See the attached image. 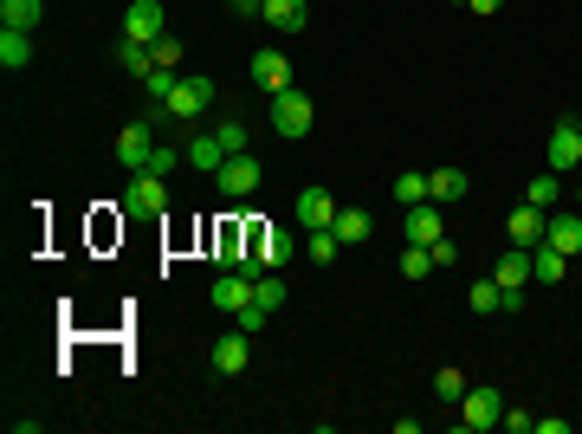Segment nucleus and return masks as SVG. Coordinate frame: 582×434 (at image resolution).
Masks as SVG:
<instances>
[{
    "instance_id": "obj_29",
    "label": "nucleus",
    "mask_w": 582,
    "mask_h": 434,
    "mask_svg": "<svg viewBox=\"0 0 582 434\" xmlns=\"http://www.w3.org/2000/svg\"><path fill=\"white\" fill-rule=\"evenodd\" d=\"M253 305L272 318V311L285 305V279H279V273H259V279H253Z\"/></svg>"
},
{
    "instance_id": "obj_32",
    "label": "nucleus",
    "mask_w": 582,
    "mask_h": 434,
    "mask_svg": "<svg viewBox=\"0 0 582 434\" xmlns=\"http://www.w3.org/2000/svg\"><path fill=\"white\" fill-rule=\"evenodd\" d=\"M466 305H473V311H505V292H498V279H473Z\"/></svg>"
},
{
    "instance_id": "obj_27",
    "label": "nucleus",
    "mask_w": 582,
    "mask_h": 434,
    "mask_svg": "<svg viewBox=\"0 0 582 434\" xmlns=\"http://www.w3.org/2000/svg\"><path fill=\"white\" fill-rule=\"evenodd\" d=\"M182 162H188V149H169V143H156V149H149V162H143L136 175H162V182H169V175L182 169Z\"/></svg>"
},
{
    "instance_id": "obj_8",
    "label": "nucleus",
    "mask_w": 582,
    "mask_h": 434,
    "mask_svg": "<svg viewBox=\"0 0 582 434\" xmlns=\"http://www.w3.org/2000/svg\"><path fill=\"white\" fill-rule=\"evenodd\" d=\"M214 182H220V195H227V201H246V195L259 188V162H253V156H227Z\"/></svg>"
},
{
    "instance_id": "obj_10",
    "label": "nucleus",
    "mask_w": 582,
    "mask_h": 434,
    "mask_svg": "<svg viewBox=\"0 0 582 434\" xmlns=\"http://www.w3.org/2000/svg\"><path fill=\"white\" fill-rule=\"evenodd\" d=\"M401 234H408V247H434V240L447 234V221H440V208H434V201H421V208H408V214H401Z\"/></svg>"
},
{
    "instance_id": "obj_28",
    "label": "nucleus",
    "mask_w": 582,
    "mask_h": 434,
    "mask_svg": "<svg viewBox=\"0 0 582 434\" xmlns=\"http://www.w3.org/2000/svg\"><path fill=\"white\" fill-rule=\"evenodd\" d=\"M117 65H123L130 78H149V72H156V52L136 46V39H123V46H117Z\"/></svg>"
},
{
    "instance_id": "obj_40",
    "label": "nucleus",
    "mask_w": 582,
    "mask_h": 434,
    "mask_svg": "<svg viewBox=\"0 0 582 434\" xmlns=\"http://www.w3.org/2000/svg\"><path fill=\"white\" fill-rule=\"evenodd\" d=\"M576 130H582V111H576Z\"/></svg>"
},
{
    "instance_id": "obj_26",
    "label": "nucleus",
    "mask_w": 582,
    "mask_h": 434,
    "mask_svg": "<svg viewBox=\"0 0 582 434\" xmlns=\"http://www.w3.org/2000/svg\"><path fill=\"white\" fill-rule=\"evenodd\" d=\"M427 188H434V201H466V188H473V182H466V169H434V175H427Z\"/></svg>"
},
{
    "instance_id": "obj_18",
    "label": "nucleus",
    "mask_w": 582,
    "mask_h": 434,
    "mask_svg": "<svg viewBox=\"0 0 582 434\" xmlns=\"http://www.w3.org/2000/svg\"><path fill=\"white\" fill-rule=\"evenodd\" d=\"M563 273H570V253H557L550 240L531 247V279H537V286H563Z\"/></svg>"
},
{
    "instance_id": "obj_36",
    "label": "nucleus",
    "mask_w": 582,
    "mask_h": 434,
    "mask_svg": "<svg viewBox=\"0 0 582 434\" xmlns=\"http://www.w3.org/2000/svg\"><path fill=\"white\" fill-rule=\"evenodd\" d=\"M498 428H511V434H531V428H537V415H531V409H505V415H498Z\"/></svg>"
},
{
    "instance_id": "obj_31",
    "label": "nucleus",
    "mask_w": 582,
    "mask_h": 434,
    "mask_svg": "<svg viewBox=\"0 0 582 434\" xmlns=\"http://www.w3.org/2000/svg\"><path fill=\"white\" fill-rule=\"evenodd\" d=\"M434 396H440V402H453V409H460V396H466V376L453 370V363H440V370H434Z\"/></svg>"
},
{
    "instance_id": "obj_23",
    "label": "nucleus",
    "mask_w": 582,
    "mask_h": 434,
    "mask_svg": "<svg viewBox=\"0 0 582 434\" xmlns=\"http://www.w3.org/2000/svg\"><path fill=\"white\" fill-rule=\"evenodd\" d=\"M240 240H246V234H240V227H233V221H227V227H220V234H214V266H220V273H233V266L246 260V247H240Z\"/></svg>"
},
{
    "instance_id": "obj_12",
    "label": "nucleus",
    "mask_w": 582,
    "mask_h": 434,
    "mask_svg": "<svg viewBox=\"0 0 582 434\" xmlns=\"http://www.w3.org/2000/svg\"><path fill=\"white\" fill-rule=\"evenodd\" d=\"M253 85L259 91H266V98H279V91L291 85V59H285V52H253Z\"/></svg>"
},
{
    "instance_id": "obj_34",
    "label": "nucleus",
    "mask_w": 582,
    "mask_h": 434,
    "mask_svg": "<svg viewBox=\"0 0 582 434\" xmlns=\"http://www.w3.org/2000/svg\"><path fill=\"white\" fill-rule=\"evenodd\" d=\"M427 273H434V253H427V247H408V253H401V279H427Z\"/></svg>"
},
{
    "instance_id": "obj_35",
    "label": "nucleus",
    "mask_w": 582,
    "mask_h": 434,
    "mask_svg": "<svg viewBox=\"0 0 582 434\" xmlns=\"http://www.w3.org/2000/svg\"><path fill=\"white\" fill-rule=\"evenodd\" d=\"M149 52H156V65H169V72H175V65H182V39H175V33H162V39H156V46H149Z\"/></svg>"
},
{
    "instance_id": "obj_4",
    "label": "nucleus",
    "mask_w": 582,
    "mask_h": 434,
    "mask_svg": "<svg viewBox=\"0 0 582 434\" xmlns=\"http://www.w3.org/2000/svg\"><path fill=\"white\" fill-rule=\"evenodd\" d=\"M544 162H550V169H557V175H570V169H582V130H576V117H557V124H550Z\"/></svg>"
},
{
    "instance_id": "obj_21",
    "label": "nucleus",
    "mask_w": 582,
    "mask_h": 434,
    "mask_svg": "<svg viewBox=\"0 0 582 434\" xmlns=\"http://www.w3.org/2000/svg\"><path fill=\"white\" fill-rule=\"evenodd\" d=\"M39 13H46V0H0V26H13V33H33Z\"/></svg>"
},
{
    "instance_id": "obj_13",
    "label": "nucleus",
    "mask_w": 582,
    "mask_h": 434,
    "mask_svg": "<svg viewBox=\"0 0 582 434\" xmlns=\"http://www.w3.org/2000/svg\"><path fill=\"white\" fill-rule=\"evenodd\" d=\"M253 305V273H214V311H240Z\"/></svg>"
},
{
    "instance_id": "obj_2",
    "label": "nucleus",
    "mask_w": 582,
    "mask_h": 434,
    "mask_svg": "<svg viewBox=\"0 0 582 434\" xmlns=\"http://www.w3.org/2000/svg\"><path fill=\"white\" fill-rule=\"evenodd\" d=\"M498 415H505V396H498L492 383H466V396H460V428L466 434H485V428H498Z\"/></svg>"
},
{
    "instance_id": "obj_19",
    "label": "nucleus",
    "mask_w": 582,
    "mask_h": 434,
    "mask_svg": "<svg viewBox=\"0 0 582 434\" xmlns=\"http://www.w3.org/2000/svg\"><path fill=\"white\" fill-rule=\"evenodd\" d=\"M304 260H311V266H337L343 260L337 227H311V234H304Z\"/></svg>"
},
{
    "instance_id": "obj_37",
    "label": "nucleus",
    "mask_w": 582,
    "mask_h": 434,
    "mask_svg": "<svg viewBox=\"0 0 582 434\" xmlns=\"http://www.w3.org/2000/svg\"><path fill=\"white\" fill-rule=\"evenodd\" d=\"M427 253H434V273H440V266H453V260H460V247H453L447 234H440V240H434V247H427Z\"/></svg>"
},
{
    "instance_id": "obj_22",
    "label": "nucleus",
    "mask_w": 582,
    "mask_h": 434,
    "mask_svg": "<svg viewBox=\"0 0 582 434\" xmlns=\"http://www.w3.org/2000/svg\"><path fill=\"white\" fill-rule=\"evenodd\" d=\"M0 65H7V72H26V65H33V39L0 26Z\"/></svg>"
},
{
    "instance_id": "obj_16",
    "label": "nucleus",
    "mask_w": 582,
    "mask_h": 434,
    "mask_svg": "<svg viewBox=\"0 0 582 434\" xmlns=\"http://www.w3.org/2000/svg\"><path fill=\"white\" fill-rule=\"evenodd\" d=\"M544 240H550V247H557V253H570V260H576V253H582V214H576V208H563V214H550V227H544Z\"/></svg>"
},
{
    "instance_id": "obj_1",
    "label": "nucleus",
    "mask_w": 582,
    "mask_h": 434,
    "mask_svg": "<svg viewBox=\"0 0 582 434\" xmlns=\"http://www.w3.org/2000/svg\"><path fill=\"white\" fill-rule=\"evenodd\" d=\"M272 130H279L285 143L311 137V91H304V85H285L279 98H272Z\"/></svg>"
},
{
    "instance_id": "obj_15",
    "label": "nucleus",
    "mask_w": 582,
    "mask_h": 434,
    "mask_svg": "<svg viewBox=\"0 0 582 434\" xmlns=\"http://www.w3.org/2000/svg\"><path fill=\"white\" fill-rule=\"evenodd\" d=\"M259 20H266L272 33H304V26H311V7H304V0H266Z\"/></svg>"
},
{
    "instance_id": "obj_11",
    "label": "nucleus",
    "mask_w": 582,
    "mask_h": 434,
    "mask_svg": "<svg viewBox=\"0 0 582 434\" xmlns=\"http://www.w3.org/2000/svg\"><path fill=\"white\" fill-rule=\"evenodd\" d=\"M544 227H550V208H511V221H505V234H511V247H544Z\"/></svg>"
},
{
    "instance_id": "obj_25",
    "label": "nucleus",
    "mask_w": 582,
    "mask_h": 434,
    "mask_svg": "<svg viewBox=\"0 0 582 434\" xmlns=\"http://www.w3.org/2000/svg\"><path fill=\"white\" fill-rule=\"evenodd\" d=\"M330 227H337L343 247H363V240H369V214L363 208H337V221H330Z\"/></svg>"
},
{
    "instance_id": "obj_7",
    "label": "nucleus",
    "mask_w": 582,
    "mask_h": 434,
    "mask_svg": "<svg viewBox=\"0 0 582 434\" xmlns=\"http://www.w3.org/2000/svg\"><path fill=\"white\" fill-rule=\"evenodd\" d=\"M149 149H156V124H149V117H136L130 130H117V162H123L130 175L149 162Z\"/></svg>"
},
{
    "instance_id": "obj_24",
    "label": "nucleus",
    "mask_w": 582,
    "mask_h": 434,
    "mask_svg": "<svg viewBox=\"0 0 582 434\" xmlns=\"http://www.w3.org/2000/svg\"><path fill=\"white\" fill-rule=\"evenodd\" d=\"M395 201H401V208H421V201H434L427 175H421V169H401V175H395Z\"/></svg>"
},
{
    "instance_id": "obj_30",
    "label": "nucleus",
    "mask_w": 582,
    "mask_h": 434,
    "mask_svg": "<svg viewBox=\"0 0 582 434\" xmlns=\"http://www.w3.org/2000/svg\"><path fill=\"white\" fill-rule=\"evenodd\" d=\"M557 195H563V175L544 169V175H531V195L524 201H531V208H557Z\"/></svg>"
},
{
    "instance_id": "obj_38",
    "label": "nucleus",
    "mask_w": 582,
    "mask_h": 434,
    "mask_svg": "<svg viewBox=\"0 0 582 434\" xmlns=\"http://www.w3.org/2000/svg\"><path fill=\"white\" fill-rule=\"evenodd\" d=\"M259 7H266V0H227L233 20H259Z\"/></svg>"
},
{
    "instance_id": "obj_5",
    "label": "nucleus",
    "mask_w": 582,
    "mask_h": 434,
    "mask_svg": "<svg viewBox=\"0 0 582 434\" xmlns=\"http://www.w3.org/2000/svg\"><path fill=\"white\" fill-rule=\"evenodd\" d=\"M123 208H130L136 221H156V214L169 208V182H162V175H130V188H123Z\"/></svg>"
},
{
    "instance_id": "obj_3",
    "label": "nucleus",
    "mask_w": 582,
    "mask_h": 434,
    "mask_svg": "<svg viewBox=\"0 0 582 434\" xmlns=\"http://www.w3.org/2000/svg\"><path fill=\"white\" fill-rule=\"evenodd\" d=\"M162 33H169V7H162V0H130V13H123V39L156 46Z\"/></svg>"
},
{
    "instance_id": "obj_9",
    "label": "nucleus",
    "mask_w": 582,
    "mask_h": 434,
    "mask_svg": "<svg viewBox=\"0 0 582 434\" xmlns=\"http://www.w3.org/2000/svg\"><path fill=\"white\" fill-rule=\"evenodd\" d=\"M291 214H298V227L311 234V227H330V221H337V201H330V188H298Z\"/></svg>"
},
{
    "instance_id": "obj_6",
    "label": "nucleus",
    "mask_w": 582,
    "mask_h": 434,
    "mask_svg": "<svg viewBox=\"0 0 582 434\" xmlns=\"http://www.w3.org/2000/svg\"><path fill=\"white\" fill-rule=\"evenodd\" d=\"M207 104H214V78L207 72H188V78H175V91H169V117H201Z\"/></svg>"
},
{
    "instance_id": "obj_20",
    "label": "nucleus",
    "mask_w": 582,
    "mask_h": 434,
    "mask_svg": "<svg viewBox=\"0 0 582 434\" xmlns=\"http://www.w3.org/2000/svg\"><path fill=\"white\" fill-rule=\"evenodd\" d=\"M220 162H227V149H220L214 130H201V137L188 143V169H201V175H220Z\"/></svg>"
},
{
    "instance_id": "obj_39",
    "label": "nucleus",
    "mask_w": 582,
    "mask_h": 434,
    "mask_svg": "<svg viewBox=\"0 0 582 434\" xmlns=\"http://www.w3.org/2000/svg\"><path fill=\"white\" fill-rule=\"evenodd\" d=\"M460 7H473L479 20H485V13H498V7H505V0H460Z\"/></svg>"
},
{
    "instance_id": "obj_33",
    "label": "nucleus",
    "mask_w": 582,
    "mask_h": 434,
    "mask_svg": "<svg viewBox=\"0 0 582 434\" xmlns=\"http://www.w3.org/2000/svg\"><path fill=\"white\" fill-rule=\"evenodd\" d=\"M214 137H220V149H227V156H246V124H240V117H220Z\"/></svg>"
},
{
    "instance_id": "obj_17",
    "label": "nucleus",
    "mask_w": 582,
    "mask_h": 434,
    "mask_svg": "<svg viewBox=\"0 0 582 434\" xmlns=\"http://www.w3.org/2000/svg\"><path fill=\"white\" fill-rule=\"evenodd\" d=\"M492 279H498V292H524L531 286V247H511L505 260L492 266Z\"/></svg>"
},
{
    "instance_id": "obj_14",
    "label": "nucleus",
    "mask_w": 582,
    "mask_h": 434,
    "mask_svg": "<svg viewBox=\"0 0 582 434\" xmlns=\"http://www.w3.org/2000/svg\"><path fill=\"white\" fill-rule=\"evenodd\" d=\"M246 363H253V337H246L240 324H233V331L214 344V370H220V376H240Z\"/></svg>"
}]
</instances>
